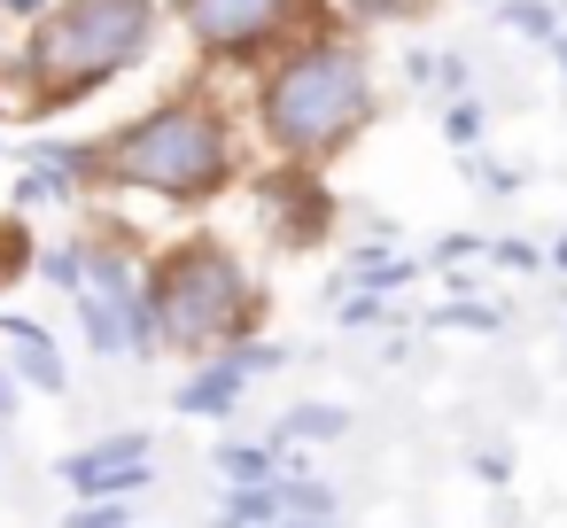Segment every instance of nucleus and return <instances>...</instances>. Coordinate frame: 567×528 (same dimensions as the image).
I'll use <instances>...</instances> for the list:
<instances>
[{
    "label": "nucleus",
    "mask_w": 567,
    "mask_h": 528,
    "mask_svg": "<svg viewBox=\"0 0 567 528\" xmlns=\"http://www.w3.org/2000/svg\"><path fill=\"white\" fill-rule=\"evenodd\" d=\"M466 466H474V482H489V489H505V482H513V451H505V443H489V451H474Z\"/></svg>",
    "instance_id": "obj_22"
},
{
    "label": "nucleus",
    "mask_w": 567,
    "mask_h": 528,
    "mask_svg": "<svg viewBox=\"0 0 567 528\" xmlns=\"http://www.w3.org/2000/svg\"><path fill=\"white\" fill-rule=\"evenodd\" d=\"M179 32L195 40L203 63H226V71H249V63H272L296 32L327 24V9H296V0H172Z\"/></svg>",
    "instance_id": "obj_5"
},
{
    "label": "nucleus",
    "mask_w": 567,
    "mask_h": 528,
    "mask_svg": "<svg viewBox=\"0 0 567 528\" xmlns=\"http://www.w3.org/2000/svg\"><path fill=\"white\" fill-rule=\"evenodd\" d=\"M420 9H427V0H420Z\"/></svg>",
    "instance_id": "obj_30"
},
{
    "label": "nucleus",
    "mask_w": 567,
    "mask_h": 528,
    "mask_svg": "<svg viewBox=\"0 0 567 528\" xmlns=\"http://www.w3.org/2000/svg\"><path fill=\"white\" fill-rule=\"evenodd\" d=\"M141 296H148L156 342L172 358H218V350L265 334V288H257L249 257L218 234H187V241L156 249L141 272Z\"/></svg>",
    "instance_id": "obj_3"
},
{
    "label": "nucleus",
    "mask_w": 567,
    "mask_h": 528,
    "mask_svg": "<svg viewBox=\"0 0 567 528\" xmlns=\"http://www.w3.org/2000/svg\"><path fill=\"white\" fill-rule=\"evenodd\" d=\"M48 9H63V0H0V17H17V24H40Z\"/></svg>",
    "instance_id": "obj_24"
},
{
    "label": "nucleus",
    "mask_w": 567,
    "mask_h": 528,
    "mask_svg": "<svg viewBox=\"0 0 567 528\" xmlns=\"http://www.w3.org/2000/svg\"><path fill=\"white\" fill-rule=\"evenodd\" d=\"M63 528H141V513H133V497H86L63 513Z\"/></svg>",
    "instance_id": "obj_16"
},
{
    "label": "nucleus",
    "mask_w": 567,
    "mask_h": 528,
    "mask_svg": "<svg viewBox=\"0 0 567 528\" xmlns=\"http://www.w3.org/2000/svg\"><path fill=\"white\" fill-rule=\"evenodd\" d=\"M288 365V342H234V350H218V358H195V373L172 389V412L179 420H234L241 412V396L257 389V373H280Z\"/></svg>",
    "instance_id": "obj_6"
},
{
    "label": "nucleus",
    "mask_w": 567,
    "mask_h": 528,
    "mask_svg": "<svg viewBox=\"0 0 567 528\" xmlns=\"http://www.w3.org/2000/svg\"><path fill=\"white\" fill-rule=\"evenodd\" d=\"M443 141H451L458 156H482V141H489V117H482V102H474V94H458V102L443 110Z\"/></svg>",
    "instance_id": "obj_15"
},
{
    "label": "nucleus",
    "mask_w": 567,
    "mask_h": 528,
    "mask_svg": "<svg viewBox=\"0 0 567 528\" xmlns=\"http://www.w3.org/2000/svg\"><path fill=\"white\" fill-rule=\"evenodd\" d=\"M342 17L350 24H404V17H420V0H342Z\"/></svg>",
    "instance_id": "obj_21"
},
{
    "label": "nucleus",
    "mask_w": 567,
    "mask_h": 528,
    "mask_svg": "<svg viewBox=\"0 0 567 528\" xmlns=\"http://www.w3.org/2000/svg\"><path fill=\"white\" fill-rule=\"evenodd\" d=\"M551 55H559V71H567V32H559V40H551Z\"/></svg>",
    "instance_id": "obj_27"
},
{
    "label": "nucleus",
    "mask_w": 567,
    "mask_h": 528,
    "mask_svg": "<svg viewBox=\"0 0 567 528\" xmlns=\"http://www.w3.org/2000/svg\"><path fill=\"white\" fill-rule=\"evenodd\" d=\"M342 435H350V404H327V396H303V404H288V412L265 427L272 451H296V443H342Z\"/></svg>",
    "instance_id": "obj_11"
},
{
    "label": "nucleus",
    "mask_w": 567,
    "mask_h": 528,
    "mask_svg": "<svg viewBox=\"0 0 567 528\" xmlns=\"http://www.w3.org/2000/svg\"><path fill=\"white\" fill-rule=\"evenodd\" d=\"M32 257H40V241L24 234V218H0V288L24 280V272H32Z\"/></svg>",
    "instance_id": "obj_18"
},
{
    "label": "nucleus",
    "mask_w": 567,
    "mask_h": 528,
    "mask_svg": "<svg viewBox=\"0 0 567 528\" xmlns=\"http://www.w3.org/2000/svg\"><path fill=\"white\" fill-rule=\"evenodd\" d=\"M17 404H24V389H17V373H9V365H0V427L17 420Z\"/></svg>",
    "instance_id": "obj_25"
},
{
    "label": "nucleus",
    "mask_w": 567,
    "mask_h": 528,
    "mask_svg": "<svg viewBox=\"0 0 567 528\" xmlns=\"http://www.w3.org/2000/svg\"><path fill=\"white\" fill-rule=\"evenodd\" d=\"M164 32V9L156 0H63V9H48L24 40V110H71L102 86H117L125 71L148 63Z\"/></svg>",
    "instance_id": "obj_4"
},
{
    "label": "nucleus",
    "mask_w": 567,
    "mask_h": 528,
    "mask_svg": "<svg viewBox=\"0 0 567 528\" xmlns=\"http://www.w3.org/2000/svg\"><path fill=\"white\" fill-rule=\"evenodd\" d=\"M389 319H396V303H389V296H373V288H350V296H342V311H334V327H350V334L389 327Z\"/></svg>",
    "instance_id": "obj_19"
},
{
    "label": "nucleus",
    "mask_w": 567,
    "mask_h": 528,
    "mask_svg": "<svg viewBox=\"0 0 567 528\" xmlns=\"http://www.w3.org/2000/svg\"><path fill=\"white\" fill-rule=\"evenodd\" d=\"M272 528H288V520H272Z\"/></svg>",
    "instance_id": "obj_29"
},
{
    "label": "nucleus",
    "mask_w": 567,
    "mask_h": 528,
    "mask_svg": "<svg viewBox=\"0 0 567 528\" xmlns=\"http://www.w3.org/2000/svg\"><path fill=\"white\" fill-rule=\"evenodd\" d=\"M544 265H551V272H567V234L551 241V257H544Z\"/></svg>",
    "instance_id": "obj_26"
},
{
    "label": "nucleus",
    "mask_w": 567,
    "mask_h": 528,
    "mask_svg": "<svg viewBox=\"0 0 567 528\" xmlns=\"http://www.w3.org/2000/svg\"><path fill=\"white\" fill-rule=\"evenodd\" d=\"M32 272H40L48 288H63V296H79V288H86V241H48V249L32 257Z\"/></svg>",
    "instance_id": "obj_13"
},
{
    "label": "nucleus",
    "mask_w": 567,
    "mask_h": 528,
    "mask_svg": "<svg viewBox=\"0 0 567 528\" xmlns=\"http://www.w3.org/2000/svg\"><path fill=\"white\" fill-rule=\"evenodd\" d=\"M427 327H466V334H497L505 319H497V303H443V311H427Z\"/></svg>",
    "instance_id": "obj_20"
},
{
    "label": "nucleus",
    "mask_w": 567,
    "mask_h": 528,
    "mask_svg": "<svg viewBox=\"0 0 567 528\" xmlns=\"http://www.w3.org/2000/svg\"><path fill=\"white\" fill-rule=\"evenodd\" d=\"M0 342H9V358H0V365L17 373V389H40V396H63V389H71V358H63V342H55L48 319L0 311Z\"/></svg>",
    "instance_id": "obj_9"
},
{
    "label": "nucleus",
    "mask_w": 567,
    "mask_h": 528,
    "mask_svg": "<svg viewBox=\"0 0 567 528\" xmlns=\"http://www.w3.org/2000/svg\"><path fill=\"white\" fill-rule=\"evenodd\" d=\"M497 24H505V32H520V40H544V48L559 40V17L544 9V0H505V9H497Z\"/></svg>",
    "instance_id": "obj_17"
},
{
    "label": "nucleus",
    "mask_w": 567,
    "mask_h": 528,
    "mask_svg": "<svg viewBox=\"0 0 567 528\" xmlns=\"http://www.w3.org/2000/svg\"><path fill=\"white\" fill-rule=\"evenodd\" d=\"M272 520H288L280 482H257V489H226L218 497V528H272Z\"/></svg>",
    "instance_id": "obj_12"
},
{
    "label": "nucleus",
    "mask_w": 567,
    "mask_h": 528,
    "mask_svg": "<svg viewBox=\"0 0 567 528\" xmlns=\"http://www.w3.org/2000/svg\"><path fill=\"white\" fill-rule=\"evenodd\" d=\"M55 482L86 505V497H141L148 482H156V443L141 435V427H117V435H102V443H86V451H63L55 458Z\"/></svg>",
    "instance_id": "obj_8"
},
{
    "label": "nucleus",
    "mask_w": 567,
    "mask_h": 528,
    "mask_svg": "<svg viewBox=\"0 0 567 528\" xmlns=\"http://www.w3.org/2000/svg\"><path fill=\"white\" fill-rule=\"evenodd\" d=\"M482 257H497V265H505V272H544V257H536V249H528V241H489V249H482Z\"/></svg>",
    "instance_id": "obj_23"
},
{
    "label": "nucleus",
    "mask_w": 567,
    "mask_h": 528,
    "mask_svg": "<svg viewBox=\"0 0 567 528\" xmlns=\"http://www.w3.org/2000/svg\"><path fill=\"white\" fill-rule=\"evenodd\" d=\"M288 528H334V520H288Z\"/></svg>",
    "instance_id": "obj_28"
},
{
    "label": "nucleus",
    "mask_w": 567,
    "mask_h": 528,
    "mask_svg": "<svg viewBox=\"0 0 567 528\" xmlns=\"http://www.w3.org/2000/svg\"><path fill=\"white\" fill-rule=\"evenodd\" d=\"M257 218H265V234H272L288 257H303V249H319V241L334 234V195H327L319 172L272 164V172L257 179Z\"/></svg>",
    "instance_id": "obj_7"
},
{
    "label": "nucleus",
    "mask_w": 567,
    "mask_h": 528,
    "mask_svg": "<svg viewBox=\"0 0 567 528\" xmlns=\"http://www.w3.org/2000/svg\"><path fill=\"white\" fill-rule=\"evenodd\" d=\"M280 505H288V520H334L342 513V497L327 482H311V474H288L280 482Z\"/></svg>",
    "instance_id": "obj_14"
},
{
    "label": "nucleus",
    "mask_w": 567,
    "mask_h": 528,
    "mask_svg": "<svg viewBox=\"0 0 567 528\" xmlns=\"http://www.w3.org/2000/svg\"><path fill=\"white\" fill-rule=\"evenodd\" d=\"M373 117H381V71H373L365 40H350L334 17L296 32L257 71V94H249V125L265 141V156L296 164V172H327L334 156H350Z\"/></svg>",
    "instance_id": "obj_1"
},
{
    "label": "nucleus",
    "mask_w": 567,
    "mask_h": 528,
    "mask_svg": "<svg viewBox=\"0 0 567 528\" xmlns=\"http://www.w3.org/2000/svg\"><path fill=\"white\" fill-rule=\"evenodd\" d=\"M210 474H218L226 489H257V482H288V474H303V466L257 435V443H210Z\"/></svg>",
    "instance_id": "obj_10"
},
{
    "label": "nucleus",
    "mask_w": 567,
    "mask_h": 528,
    "mask_svg": "<svg viewBox=\"0 0 567 528\" xmlns=\"http://www.w3.org/2000/svg\"><path fill=\"white\" fill-rule=\"evenodd\" d=\"M234 179H241V133H234V110L210 94H172L94 141V187L148 195L172 210H203Z\"/></svg>",
    "instance_id": "obj_2"
}]
</instances>
